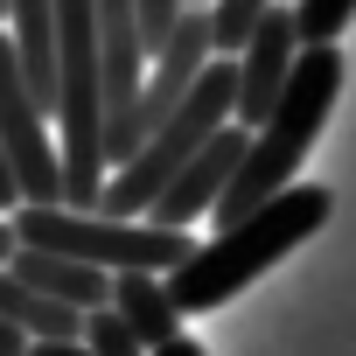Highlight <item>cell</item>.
Wrapping results in <instances>:
<instances>
[{
  "mask_svg": "<svg viewBox=\"0 0 356 356\" xmlns=\"http://www.w3.org/2000/svg\"><path fill=\"white\" fill-rule=\"evenodd\" d=\"M335 217V196L321 189V182H286L280 196H266L259 210H245L238 224H217V238H203V245H189V259L175 266V273H161V286H168V300H175V314H210V307H224L231 293H245L259 273H273L286 252H300L321 224Z\"/></svg>",
  "mask_w": 356,
  "mask_h": 356,
  "instance_id": "1",
  "label": "cell"
},
{
  "mask_svg": "<svg viewBox=\"0 0 356 356\" xmlns=\"http://www.w3.org/2000/svg\"><path fill=\"white\" fill-rule=\"evenodd\" d=\"M342 70H349L342 63V42H300V56L286 70V91L252 126V140H245V154L231 168V182H224L210 224H238L245 210H259L266 196H280L300 175V161L314 154V140H321V126H328V112L342 98Z\"/></svg>",
  "mask_w": 356,
  "mask_h": 356,
  "instance_id": "2",
  "label": "cell"
},
{
  "mask_svg": "<svg viewBox=\"0 0 356 356\" xmlns=\"http://www.w3.org/2000/svg\"><path fill=\"white\" fill-rule=\"evenodd\" d=\"M231 91H238V77H231V56H210L203 63V77L189 84V98L175 105L112 175H105V189H98V210L105 217H147V203L182 175V161L217 133V126H231Z\"/></svg>",
  "mask_w": 356,
  "mask_h": 356,
  "instance_id": "3",
  "label": "cell"
},
{
  "mask_svg": "<svg viewBox=\"0 0 356 356\" xmlns=\"http://www.w3.org/2000/svg\"><path fill=\"white\" fill-rule=\"evenodd\" d=\"M8 224H15V245L63 252L98 273H175L196 245L189 231H168L147 217H105V210H63V203H22L8 210Z\"/></svg>",
  "mask_w": 356,
  "mask_h": 356,
  "instance_id": "4",
  "label": "cell"
},
{
  "mask_svg": "<svg viewBox=\"0 0 356 356\" xmlns=\"http://www.w3.org/2000/svg\"><path fill=\"white\" fill-rule=\"evenodd\" d=\"M0 154L15 168L22 203H63V161H56V140H49V112L35 105L8 35H0Z\"/></svg>",
  "mask_w": 356,
  "mask_h": 356,
  "instance_id": "5",
  "label": "cell"
},
{
  "mask_svg": "<svg viewBox=\"0 0 356 356\" xmlns=\"http://www.w3.org/2000/svg\"><path fill=\"white\" fill-rule=\"evenodd\" d=\"M293 56H300L293 8H286V0H273V8L259 15V29H252V42L231 56V77H238V91H231V126H245V133H252V126L273 112V98L286 91Z\"/></svg>",
  "mask_w": 356,
  "mask_h": 356,
  "instance_id": "6",
  "label": "cell"
},
{
  "mask_svg": "<svg viewBox=\"0 0 356 356\" xmlns=\"http://www.w3.org/2000/svg\"><path fill=\"white\" fill-rule=\"evenodd\" d=\"M245 126H217L189 161H182V175L147 203V224H168V231H189V224H203L210 210H217V196H224V182H231V168H238V154H245Z\"/></svg>",
  "mask_w": 356,
  "mask_h": 356,
  "instance_id": "7",
  "label": "cell"
},
{
  "mask_svg": "<svg viewBox=\"0 0 356 356\" xmlns=\"http://www.w3.org/2000/svg\"><path fill=\"white\" fill-rule=\"evenodd\" d=\"M8 273H15L22 286H35V293H49V300L77 307V314H91V307H105V300H112V273H98V266H84V259H63V252L15 245Z\"/></svg>",
  "mask_w": 356,
  "mask_h": 356,
  "instance_id": "8",
  "label": "cell"
},
{
  "mask_svg": "<svg viewBox=\"0 0 356 356\" xmlns=\"http://www.w3.org/2000/svg\"><path fill=\"white\" fill-rule=\"evenodd\" d=\"M105 307L140 335V349H161L168 335H182V314H175L161 273H112V300H105Z\"/></svg>",
  "mask_w": 356,
  "mask_h": 356,
  "instance_id": "9",
  "label": "cell"
},
{
  "mask_svg": "<svg viewBox=\"0 0 356 356\" xmlns=\"http://www.w3.org/2000/svg\"><path fill=\"white\" fill-rule=\"evenodd\" d=\"M273 8V0H203V22H210V49L217 56H238L259 29V15Z\"/></svg>",
  "mask_w": 356,
  "mask_h": 356,
  "instance_id": "10",
  "label": "cell"
},
{
  "mask_svg": "<svg viewBox=\"0 0 356 356\" xmlns=\"http://www.w3.org/2000/svg\"><path fill=\"white\" fill-rule=\"evenodd\" d=\"M286 8L300 42H342V29L356 22V0H286Z\"/></svg>",
  "mask_w": 356,
  "mask_h": 356,
  "instance_id": "11",
  "label": "cell"
},
{
  "mask_svg": "<svg viewBox=\"0 0 356 356\" xmlns=\"http://www.w3.org/2000/svg\"><path fill=\"white\" fill-rule=\"evenodd\" d=\"M77 342H84L91 356H147V349H140V335H133L112 307H91V314H84V328H77Z\"/></svg>",
  "mask_w": 356,
  "mask_h": 356,
  "instance_id": "12",
  "label": "cell"
},
{
  "mask_svg": "<svg viewBox=\"0 0 356 356\" xmlns=\"http://www.w3.org/2000/svg\"><path fill=\"white\" fill-rule=\"evenodd\" d=\"M175 15H182V0H140V42H147V56H154V49L168 42Z\"/></svg>",
  "mask_w": 356,
  "mask_h": 356,
  "instance_id": "13",
  "label": "cell"
},
{
  "mask_svg": "<svg viewBox=\"0 0 356 356\" xmlns=\"http://www.w3.org/2000/svg\"><path fill=\"white\" fill-rule=\"evenodd\" d=\"M22 356H91V349H84L77 335H49V342H29Z\"/></svg>",
  "mask_w": 356,
  "mask_h": 356,
  "instance_id": "14",
  "label": "cell"
},
{
  "mask_svg": "<svg viewBox=\"0 0 356 356\" xmlns=\"http://www.w3.org/2000/svg\"><path fill=\"white\" fill-rule=\"evenodd\" d=\"M147 356H210V349H203L196 335H168V342H161V349H147Z\"/></svg>",
  "mask_w": 356,
  "mask_h": 356,
  "instance_id": "15",
  "label": "cell"
},
{
  "mask_svg": "<svg viewBox=\"0 0 356 356\" xmlns=\"http://www.w3.org/2000/svg\"><path fill=\"white\" fill-rule=\"evenodd\" d=\"M8 210H22V189H15V168H8V154H0V217Z\"/></svg>",
  "mask_w": 356,
  "mask_h": 356,
  "instance_id": "16",
  "label": "cell"
},
{
  "mask_svg": "<svg viewBox=\"0 0 356 356\" xmlns=\"http://www.w3.org/2000/svg\"><path fill=\"white\" fill-rule=\"evenodd\" d=\"M22 349H29V335H22L15 321H0V356H22Z\"/></svg>",
  "mask_w": 356,
  "mask_h": 356,
  "instance_id": "17",
  "label": "cell"
},
{
  "mask_svg": "<svg viewBox=\"0 0 356 356\" xmlns=\"http://www.w3.org/2000/svg\"><path fill=\"white\" fill-rule=\"evenodd\" d=\"M8 259H15V224L0 217V273H8Z\"/></svg>",
  "mask_w": 356,
  "mask_h": 356,
  "instance_id": "18",
  "label": "cell"
},
{
  "mask_svg": "<svg viewBox=\"0 0 356 356\" xmlns=\"http://www.w3.org/2000/svg\"><path fill=\"white\" fill-rule=\"evenodd\" d=\"M0 22H8V0H0Z\"/></svg>",
  "mask_w": 356,
  "mask_h": 356,
  "instance_id": "19",
  "label": "cell"
}]
</instances>
